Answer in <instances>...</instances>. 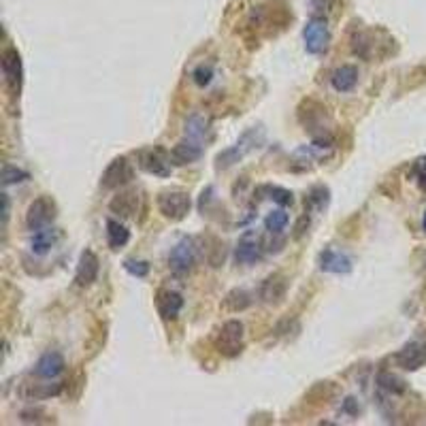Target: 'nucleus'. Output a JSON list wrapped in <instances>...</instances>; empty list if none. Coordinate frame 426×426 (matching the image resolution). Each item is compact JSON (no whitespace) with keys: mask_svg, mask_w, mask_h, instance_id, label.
<instances>
[{"mask_svg":"<svg viewBox=\"0 0 426 426\" xmlns=\"http://www.w3.org/2000/svg\"><path fill=\"white\" fill-rule=\"evenodd\" d=\"M249 305H251V296L243 288H237V290L229 292V294H226V299H224V303H222V307L226 311H243Z\"/></svg>","mask_w":426,"mask_h":426,"instance_id":"25","label":"nucleus"},{"mask_svg":"<svg viewBox=\"0 0 426 426\" xmlns=\"http://www.w3.org/2000/svg\"><path fill=\"white\" fill-rule=\"evenodd\" d=\"M136 164L143 168L145 173L156 175V177H168L170 170H173V158H170V152H164L162 148L141 150L136 154Z\"/></svg>","mask_w":426,"mask_h":426,"instance_id":"5","label":"nucleus"},{"mask_svg":"<svg viewBox=\"0 0 426 426\" xmlns=\"http://www.w3.org/2000/svg\"><path fill=\"white\" fill-rule=\"evenodd\" d=\"M203 152H205L203 143H196V141L186 136L184 141H179L173 150H170V158H173V164L184 166V164H192L196 160H201Z\"/></svg>","mask_w":426,"mask_h":426,"instance_id":"17","label":"nucleus"},{"mask_svg":"<svg viewBox=\"0 0 426 426\" xmlns=\"http://www.w3.org/2000/svg\"><path fill=\"white\" fill-rule=\"evenodd\" d=\"M263 241L258 239V235H256L254 231H247L239 243H237V249H235V260L239 265H256L260 258H263Z\"/></svg>","mask_w":426,"mask_h":426,"instance_id":"12","label":"nucleus"},{"mask_svg":"<svg viewBox=\"0 0 426 426\" xmlns=\"http://www.w3.org/2000/svg\"><path fill=\"white\" fill-rule=\"evenodd\" d=\"M328 203H330V192L326 186H314L305 198V207L314 209V211H324Z\"/></svg>","mask_w":426,"mask_h":426,"instance_id":"24","label":"nucleus"},{"mask_svg":"<svg viewBox=\"0 0 426 426\" xmlns=\"http://www.w3.org/2000/svg\"><path fill=\"white\" fill-rule=\"evenodd\" d=\"M64 369H66V362L60 352H45L35 366V375L41 380H55L64 373Z\"/></svg>","mask_w":426,"mask_h":426,"instance_id":"15","label":"nucleus"},{"mask_svg":"<svg viewBox=\"0 0 426 426\" xmlns=\"http://www.w3.org/2000/svg\"><path fill=\"white\" fill-rule=\"evenodd\" d=\"M132 173L134 170H132V164L128 162V158L120 156L105 168V173L100 177V186L105 190H118L132 179Z\"/></svg>","mask_w":426,"mask_h":426,"instance_id":"9","label":"nucleus"},{"mask_svg":"<svg viewBox=\"0 0 426 426\" xmlns=\"http://www.w3.org/2000/svg\"><path fill=\"white\" fill-rule=\"evenodd\" d=\"M286 292H288V281L283 275L275 273V275H269L263 286H260V299L269 305H277L286 299Z\"/></svg>","mask_w":426,"mask_h":426,"instance_id":"16","label":"nucleus"},{"mask_svg":"<svg viewBox=\"0 0 426 426\" xmlns=\"http://www.w3.org/2000/svg\"><path fill=\"white\" fill-rule=\"evenodd\" d=\"M156 309L162 320H175L184 309V296L177 290L162 288L156 294Z\"/></svg>","mask_w":426,"mask_h":426,"instance_id":"13","label":"nucleus"},{"mask_svg":"<svg viewBox=\"0 0 426 426\" xmlns=\"http://www.w3.org/2000/svg\"><path fill=\"white\" fill-rule=\"evenodd\" d=\"M411 175L418 181V186L426 192V156L418 158L411 166Z\"/></svg>","mask_w":426,"mask_h":426,"instance_id":"31","label":"nucleus"},{"mask_svg":"<svg viewBox=\"0 0 426 426\" xmlns=\"http://www.w3.org/2000/svg\"><path fill=\"white\" fill-rule=\"evenodd\" d=\"M267 192H269V198L273 203H277V205H281V207H290L292 203H294V196H292V192L290 190H286V188H279V186H267L265 188Z\"/></svg>","mask_w":426,"mask_h":426,"instance_id":"29","label":"nucleus"},{"mask_svg":"<svg viewBox=\"0 0 426 426\" xmlns=\"http://www.w3.org/2000/svg\"><path fill=\"white\" fill-rule=\"evenodd\" d=\"M352 258L341 249H335V247H326L322 254H320V269L324 273H337V275H346L352 271Z\"/></svg>","mask_w":426,"mask_h":426,"instance_id":"14","label":"nucleus"},{"mask_svg":"<svg viewBox=\"0 0 426 426\" xmlns=\"http://www.w3.org/2000/svg\"><path fill=\"white\" fill-rule=\"evenodd\" d=\"M3 203H5V213H3V218H5V224H7V220H9V196H7V194H3Z\"/></svg>","mask_w":426,"mask_h":426,"instance_id":"33","label":"nucleus"},{"mask_svg":"<svg viewBox=\"0 0 426 426\" xmlns=\"http://www.w3.org/2000/svg\"><path fill=\"white\" fill-rule=\"evenodd\" d=\"M28 390L21 392L24 399L28 401H41V399H49V396H58L62 392V384H26Z\"/></svg>","mask_w":426,"mask_h":426,"instance_id":"23","label":"nucleus"},{"mask_svg":"<svg viewBox=\"0 0 426 426\" xmlns=\"http://www.w3.org/2000/svg\"><path fill=\"white\" fill-rule=\"evenodd\" d=\"M0 66H3V77H5V85L11 96H19L21 92V81H24V69H21V55L15 47H9L3 51V60H0Z\"/></svg>","mask_w":426,"mask_h":426,"instance_id":"7","label":"nucleus"},{"mask_svg":"<svg viewBox=\"0 0 426 426\" xmlns=\"http://www.w3.org/2000/svg\"><path fill=\"white\" fill-rule=\"evenodd\" d=\"M192 79H194V83H196V85H201V88H205V85H209V83H211V79H213V69H211L209 64H201V66H196V69H194V73H192Z\"/></svg>","mask_w":426,"mask_h":426,"instance_id":"30","label":"nucleus"},{"mask_svg":"<svg viewBox=\"0 0 426 426\" xmlns=\"http://www.w3.org/2000/svg\"><path fill=\"white\" fill-rule=\"evenodd\" d=\"M196 263V243L190 237L177 241L168 254V267L175 275H188Z\"/></svg>","mask_w":426,"mask_h":426,"instance_id":"6","label":"nucleus"},{"mask_svg":"<svg viewBox=\"0 0 426 426\" xmlns=\"http://www.w3.org/2000/svg\"><path fill=\"white\" fill-rule=\"evenodd\" d=\"M243 339H245V328L239 320H229L224 322L222 328L218 330L213 346L215 350L226 356V358H235L243 352Z\"/></svg>","mask_w":426,"mask_h":426,"instance_id":"2","label":"nucleus"},{"mask_svg":"<svg viewBox=\"0 0 426 426\" xmlns=\"http://www.w3.org/2000/svg\"><path fill=\"white\" fill-rule=\"evenodd\" d=\"M53 220H55V203L51 196H39L26 211V226L30 231L47 229Z\"/></svg>","mask_w":426,"mask_h":426,"instance_id":"8","label":"nucleus"},{"mask_svg":"<svg viewBox=\"0 0 426 426\" xmlns=\"http://www.w3.org/2000/svg\"><path fill=\"white\" fill-rule=\"evenodd\" d=\"M98 271H100V260L98 256L92 249H83L79 256V265H77V273H75V283L79 288H90L92 283L98 279Z\"/></svg>","mask_w":426,"mask_h":426,"instance_id":"11","label":"nucleus"},{"mask_svg":"<svg viewBox=\"0 0 426 426\" xmlns=\"http://www.w3.org/2000/svg\"><path fill=\"white\" fill-rule=\"evenodd\" d=\"M124 269L134 277H148V273H150V265L145 260H132L130 258L124 263Z\"/></svg>","mask_w":426,"mask_h":426,"instance_id":"32","label":"nucleus"},{"mask_svg":"<svg viewBox=\"0 0 426 426\" xmlns=\"http://www.w3.org/2000/svg\"><path fill=\"white\" fill-rule=\"evenodd\" d=\"M109 207H111L113 213H118V215H122V218L134 215L136 209H139V194H136V190L120 192V194L111 201Z\"/></svg>","mask_w":426,"mask_h":426,"instance_id":"20","label":"nucleus"},{"mask_svg":"<svg viewBox=\"0 0 426 426\" xmlns=\"http://www.w3.org/2000/svg\"><path fill=\"white\" fill-rule=\"evenodd\" d=\"M107 241L111 249H122L130 241V231L118 220H107Z\"/></svg>","mask_w":426,"mask_h":426,"instance_id":"22","label":"nucleus"},{"mask_svg":"<svg viewBox=\"0 0 426 426\" xmlns=\"http://www.w3.org/2000/svg\"><path fill=\"white\" fill-rule=\"evenodd\" d=\"M26 179H30V173L28 170H21L13 164H5L3 166V184L5 186H15V184H24Z\"/></svg>","mask_w":426,"mask_h":426,"instance_id":"28","label":"nucleus"},{"mask_svg":"<svg viewBox=\"0 0 426 426\" xmlns=\"http://www.w3.org/2000/svg\"><path fill=\"white\" fill-rule=\"evenodd\" d=\"M156 203H158L160 213L170 222H181L190 213V207H192L190 194L184 190H164L158 194Z\"/></svg>","mask_w":426,"mask_h":426,"instance_id":"3","label":"nucleus"},{"mask_svg":"<svg viewBox=\"0 0 426 426\" xmlns=\"http://www.w3.org/2000/svg\"><path fill=\"white\" fill-rule=\"evenodd\" d=\"M55 243H58V233H55L51 226H47V229L35 231V235H33V239H30V249H33V254L43 256V254H47Z\"/></svg>","mask_w":426,"mask_h":426,"instance_id":"21","label":"nucleus"},{"mask_svg":"<svg viewBox=\"0 0 426 426\" xmlns=\"http://www.w3.org/2000/svg\"><path fill=\"white\" fill-rule=\"evenodd\" d=\"M288 222H290V218H288L286 211H283V209H275V211H271V213L265 218V229H267L271 235H281L283 231H286Z\"/></svg>","mask_w":426,"mask_h":426,"instance_id":"26","label":"nucleus"},{"mask_svg":"<svg viewBox=\"0 0 426 426\" xmlns=\"http://www.w3.org/2000/svg\"><path fill=\"white\" fill-rule=\"evenodd\" d=\"M378 384H380V388L386 390L388 394H403L405 388H407L401 378H396V375H392V373H386V371L378 375Z\"/></svg>","mask_w":426,"mask_h":426,"instance_id":"27","label":"nucleus"},{"mask_svg":"<svg viewBox=\"0 0 426 426\" xmlns=\"http://www.w3.org/2000/svg\"><path fill=\"white\" fill-rule=\"evenodd\" d=\"M263 141H265V132H263V128H256V126H254V128L245 130V132L239 136V141H237V143H235L233 148H229V150H224L222 154H218V158H215V166L222 168V170L235 166V164L241 162L249 152L258 150V148L263 145Z\"/></svg>","mask_w":426,"mask_h":426,"instance_id":"1","label":"nucleus"},{"mask_svg":"<svg viewBox=\"0 0 426 426\" xmlns=\"http://www.w3.org/2000/svg\"><path fill=\"white\" fill-rule=\"evenodd\" d=\"M305 49L311 55H320L328 49L330 43V28L324 17H311L303 28Z\"/></svg>","mask_w":426,"mask_h":426,"instance_id":"4","label":"nucleus"},{"mask_svg":"<svg viewBox=\"0 0 426 426\" xmlns=\"http://www.w3.org/2000/svg\"><path fill=\"white\" fill-rule=\"evenodd\" d=\"M422 229H424V233H426V213H424V220H422Z\"/></svg>","mask_w":426,"mask_h":426,"instance_id":"34","label":"nucleus"},{"mask_svg":"<svg viewBox=\"0 0 426 426\" xmlns=\"http://www.w3.org/2000/svg\"><path fill=\"white\" fill-rule=\"evenodd\" d=\"M394 362L405 371H418L420 366L426 364V344L420 339L409 341L399 352L394 354Z\"/></svg>","mask_w":426,"mask_h":426,"instance_id":"10","label":"nucleus"},{"mask_svg":"<svg viewBox=\"0 0 426 426\" xmlns=\"http://www.w3.org/2000/svg\"><path fill=\"white\" fill-rule=\"evenodd\" d=\"M358 83V69L352 64H344L339 66L332 75H330V85L337 92H352Z\"/></svg>","mask_w":426,"mask_h":426,"instance_id":"19","label":"nucleus"},{"mask_svg":"<svg viewBox=\"0 0 426 426\" xmlns=\"http://www.w3.org/2000/svg\"><path fill=\"white\" fill-rule=\"evenodd\" d=\"M186 136L196 141V143H207L213 136L211 130V122L205 116H198V113H192V116L186 120Z\"/></svg>","mask_w":426,"mask_h":426,"instance_id":"18","label":"nucleus"}]
</instances>
